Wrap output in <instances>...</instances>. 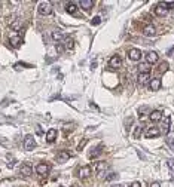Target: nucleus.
I'll return each instance as SVG.
<instances>
[{
  "label": "nucleus",
  "mask_w": 174,
  "mask_h": 187,
  "mask_svg": "<svg viewBox=\"0 0 174 187\" xmlns=\"http://www.w3.org/2000/svg\"><path fill=\"white\" fill-rule=\"evenodd\" d=\"M129 187H141V186H140V183H137V181H135V183H133V184H131Z\"/></svg>",
  "instance_id": "obj_35"
},
{
  "label": "nucleus",
  "mask_w": 174,
  "mask_h": 187,
  "mask_svg": "<svg viewBox=\"0 0 174 187\" xmlns=\"http://www.w3.org/2000/svg\"><path fill=\"white\" fill-rule=\"evenodd\" d=\"M116 177H118V174H110V175L106 177V180H107V181H112V180H115Z\"/></svg>",
  "instance_id": "obj_33"
},
{
  "label": "nucleus",
  "mask_w": 174,
  "mask_h": 187,
  "mask_svg": "<svg viewBox=\"0 0 174 187\" xmlns=\"http://www.w3.org/2000/svg\"><path fill=\"white\" fill-rule=\"evenodd\" d=\"M167 165H168V168L174 172V159H167Z\"/></svg>",
  "instance_id": "obj_29"
},
{
  "label": "nucleus",
  "mask_w": 174,
  "mask_h": 187,
  "mask_svg": "<svg viewBox=\"0 0 174 187\" xmlns=\"http://www.w3.org/2000/svg\"><path fill=\"white\" fill-rule=\"evenodd\" d=\"M149 187H161V186H159V183H156V181H155V183H152V184H150V186H149Z\"/></svg>",
  "instance_id": "obj_36"
},
{
  "label": "nucleus",
  "mask_w": 174,
  "mask_h": 187,
  "mask_svg": "<svg viewBox=\"0 0 174 187\" xmlns=\"http://www.w3.org/2000/svg\"><path fill=\"white\" fill-rule=\"evenodd\" d=\"M143 34H144L146 37H153V36L156 34V29H155L152 24H149V25H146V27L143 29Z\"/></svg>",
  "instance_id": "obj_11"
},
{
  "label": "nucleus",
  "mask_w": 174,
  "mask_h": 187,
  "mask_svg": "<svg viewBox=\"0 0 174 187\" xmlns=\"http://www.w3.org/2000/svg\"><path fill=\"white\" fill-rule=\"evenodd\" d=\"M64 48H66V51L73 49V40H72V39H66V40H64Z\"/></svg>",
  "instance_id": "obj_24"
},
{
  "label": "nucleus",
  "mask_w": 174,
  "mask_h": 187,
  "mask_svg": "<svg viewBox=\"0 0 174 187\" xmlns=\"http://www.w3.org/2000/svg\"><path fill=\"white\" fill-rule=\"evenodd\" d=\"M79 5H80V8H84L85 11H90L91 8L94 6V2L92 0H80Z\"/></svg>",
  "instance_id": "obj_18"
},
{
  "label": "nucleus",
  "mask_w": 174,
  "mask_h": 187,
  "mask_svg": "<svg viewBox=\"0 0 174 187\" xmlns=\"http://www.w3.org/2000/svg\"><path fill=\"white\" fill-rule=\"evenodd\" d=\"M14 165H15V162H14V160H11V162H8V166H9V168H12Z\"/></svg>",
  "instance_id": "obj_37"
},
{
  "label": "nucleus",
  "mask_w": 174,
  "mask_h": 187,
  "mask_svg": "<svg viewBox=\"0 0 174 187\" xmlns=\"http://www.w3.org/2000/svg\"><path fill=\"white\" fill-rule=\"evenodd\" d=\"M100 23H101L100 17H95V18H92V19H91V25H98Z\"/></svg>",
  "instance_id": "obj_30"
},
{
  "label": "nucleus",
  "mask_w": 174,
  "mask_h": 187,
  "mask_svg": "<svg viewBox=\"0 0 174 187\" xmlns=\"http://www.w3.org/2000/svg\"><path fill=\"white\" fill-rule=\"evenodd\" d=\"M128 58L131 61H140L141 60V51H139V49H129Z\"/></svg>",
  "instance_id": "obj_8"
},
{
  "label": "nucleus",
  "mask_w": 174,
  "mask_h": 187,
  "mask_svg": "<svg viewBox=\"0 0 174 187\" xmlns=\"http://www.w3.org/2000/svg\"><path fill=\"white\" fill-rule=\"evenodd\" d=\"M57 140V131L55 129H49L46 132V141L48 143H54Z\"/></svg>",
  "instance_id": "obj_17"
},
{
  "label": "nucleus",
  "mask_w": 174,
  "mask_h": 187,
  "mask_svg": "<svg viewBox=\"0 0 174 187\" xmlns=\"http://www.w3.org/2000/svg\"><path fill=\"white\" fill-rule=\"evenodd\" d=\"M91 172H92V168H91L90 165L82 166V168L79 169V177H80V178H86V177L91 175Z\"/></svg>",
  "instance_id": "obj_12"
},
{
  "label": "nucleus",
  "mask_w": 174,
  "mask_h": 187,
  "mask_svg": "<svg viewBox=\"0 0 174 187\" xmlns=\"http://www.w3.org/2000/svg\"><path fill=\"white\" fill-rule=\"evenodd\" d=\"M167 12H168L167 3H159V5H156V8H155V13H156L158 17H165Z\"/></svg>",
  "instance_id": "obj_5"
},
{
  "label": "nucleus",
  "mask_w": 174,
  "mask_h": 187,
  "mask_svg": "<svg viewBox=\"0 0 174 187\" xmlns=\"http://www.w3.org/2000/svg\"><path fill=\"white\" fill-rule=\"evenodd\" d=\"M55 51L58 52V54H63V52L66 51V48H64V45H61V43H57V46H55Z\"/></svg>",
  "instance_id": "obj_27"
},
{
  "label": "nucleus",
  "mask_w": 174,
  "mask_h": 187,
  "mask_svg": "<svg viewBox=\"0 0 174 187\" xmlns=\"http://www.w3.org/2000/svg\"><path fill=\"white\" fill-rule=\"evenodd\" d=\"M141 132H143V128H141V126H135V129H134V138H140Z\"/></svg>",
  "instance_id": "obj_26"
},
{
  "label": "nucleus",
  "mask_w": 174,
  "mask_h": 187,
  "mask_svg": "<svg viewBox=\"0 0 174 187\" xmlns=\"http://www.w3.org/2000/svg\"><path fill=\"white\" fill-rule=\"evenodd\" d=\"M66 11H67L68 13L74 15V13H76V11H78V8H76V3H74V2H68L67 5H66Z\"/></svg>",
  "instance_id": "obj_19"
},
{
  "label": "nucleus",
  "mask_w": 174,
  "mask_h": 187,
  "mask_svg": "<svg viewBox=\"0 0 174 187\" xmlns=\"http://www.w3.org/2000/svg\"><path fill=\"white\" fill-rule=\"evenodd\" d=\"M34 146H36V141H34V137L33 135H25V138H24V148L25 150H33Z\"/></svg>",
  "instance_id": "obj_2"
},
{
  "label": "nucleus",
  "mask_w": 174,
  "mask_h": 187,
  "mask_svg": "<svg viewBox=\"0 0 174 187\" xmlns=\"http://www.w3.org/2000/svg\"><path fill=\"white\" fill-rule=\"evenodd\" d=\"M149 119H150L152 122H159V120L162 119V113H161L159 110H153V112H150Z\"/></svg>",
  "instance_id": "obj_15"
},
{
  "label": "nucleus",
  "mask_w": 174,
  "mask_h": 187,
  "mask_svg": "<svg viewBox=\"0 0 174 187\" xmlns=\"http://www.w3.org/2000/svg\"><path fill=\"white\" fill-rule=\"evenodd\" d=\"M11 29L15 30V31H18V30L21 29V23H19V21H17V23H12L11 24Z\"/></svg>",
  "instance_id": "obj_28"
},
{
  "label": "nucleus",
  "mask_w": 174,
  "mask_h": 187,
  "mask_svg": "<svg viewBox=\"0 0 174 187\" xmlns=\"http://www.w3.org/2000/svg\"><path fill=\"white\" fill-rule=\"evenodd\" d=\"M52 39L55 40V42H60V40L64 39V34H63L61 30H54L52 31Z\"/></svg>",
  "instance_id": "obj_20"
},
{
  "label": "nucleus",
  "mask_w": 174,
  "mask_h": 187,
  "mask_svg": "<svg viewBox=\"0 0 174 187\" xmlns=\"http://www.w3.org/2000/svg\"><path fill=\"white\" fill-rule=\"evenodd\" d=\"M68 159H70V153H68V152H66V150H61V152L58 153V156H57V160H58L60 164L67 162Z\"/></svg>",
  "instance_id": "obj_13"
},
{
  "label": "nucleus",
  "mask_w": 174,
  "mask_h": 187,
  "mask_svg": "<svg viewBox=\"0 0 174 187\" xmlns=\"http://www.w3.org/2000/svg\"><path fill=\"white\" fill-rule=\"evenodd\" d=\"M170 123H171V119H170V116H167L165 120H164V132H165V134L170 132Z\"/></svg>",
  "instance_id": "obj_23"
},
{
  "label": "nucleus",
  "mask_w": 174,
  "mask_h": 187,
  "mask_svg": "<svg viewBox=\"0 0 174 187\" xmlns=\"http://www.w3.org/2000/svg\"><path fill=\"white\" fill-rule=\"evenodd\" d=\"M167 68H168V64H167V62H162L161 67H159V70H161V71H167Z\"/></svg>",
  "instance_id": "obj_32"
},
{
  "label": "nucleus",
  "mask_w": 174,
  "mask_h": 187,
  "mask_svg": "<svg viewBox=\"0 0 174 187\" xmlns=\"http://www.w3.org/2000/svg\"><path fill=\"white\" fill-rule=\"evenodd\" d=\"M15 67H17V68H21V67H28V65H27V64H21V62H18Z\"/></svg>",
  "instance_id": "obj_34"
},
{
  "label": "nucleus",
  "mask_w": 174,
  "mask_h": 187,
  "mask_svg": "<svg viewBox=\"0 0 174 187\" xmlns=\"http://www.w3.org/2000/svg\"><path fill=\"white\" fill-rule=\"evenodd\" d=\"M149 88H150V91H158L161 88V79H152L149 82Z\"/></svg>",
  "instance_id": "obj_16"
},
{
  "label": "nucleus",
  "mask_w": 174,
  "mask_h": 187,
  "mask_svg": "<svg viewBox=\"0 0 174 187\" xmlns=\"http://www.w3.org/2000/svg\"><path fill=\"white\" fill-rule=\"evenodd\" d=\"M86 143H88V140H86V138H85V140H82V141L79 143V146H78V150H82V148L85 147V144H86Z\"/></svg>",
  "instance_id": "obj_31"
},
{
  "label": "nucleus",
  "mask_w": 174,
  "mask_h": 187,
  "mask_svg": "<svg viewBox=\"0 0 174 187\" xmlns=\"http://www.w3.org/2000/svg\"><path fill=\"white\" fill-rule=\"evenodd\" d=\"M49 171H51V166L46 164H39L36 166V172H37L39 175H46Z\"/></svg>",
  "instance_id": "obj_7"
},
{
  "label": "nucleus",
  "mask_w": 174,
  "mask_h": 187,
  "mask_svg": "<svg viewBox=\"0 0 174 187\" xmlns=\"http://www.w3.org/2000/svg\"><path fill=\"white\" fill-rule=\"evenodd\" d=\"M113 187H121V186H113Z\"/></svg>",
  "instance_id": "obj_38"
},
{
  "label": "nucleus",
  "mask_w": 174,
  "mask_h": 187,
  "mask_svg": "<svg viewBox=\"0 0 174 187\" xmlns=\"http://www.w3.org/2000/svg\"><path fill=\"white\" fill-rule=\"evenodd\" d=\"M106 168H107L106 162H98V164L95 165V172H97V174H101V172L106 169Z\"/></svg>",
  "instance_id": "obj_21"
},
{
  "label": "nucleus",
  "mask_w": 174,
  "mask_h": 187,
  "mask_svg": "<svg viewBox=\"0 0 174 187\" xmlns=\"http://www.w3.org/2000/svg\"><path fill=\"white\" fill-rule=\"evenodd\" d=\"M39 13L40 15H51L52 13V5L49 2H42L39 5Z\"/></svg>",
  "instance_id": "obj_1"
},
{
  "label": "nucleus",
  "mask_w": 174,
  "mask_h": 187,
  "mask_svg": "<svg viewBox=\"0 0 174 187\" xmlns=\"http://www.w3.org/2000/svg\"><path fill=\"white\" fill-rule=\"evenodd\" d=\"M144 58H146L147 64H155V62H158V54L155 51H149L146 55H144Z\"/></svg>",
  "instance_id": "obj_9"
},
{
  "label": "nucleus",
  "mask_w": 174,
  "mask_h": 187,
  "mask_svg": "<svg viewBox=\"0 0 174 187\" xmlns=\"http://www.w3.org/2000/svg\"><path fill=\"white\" fill-rule=\"evenodd\" d=\"M11 45L14 46V48H19V46H21V43H23V37H21V36H11Z\"/></svg>",
  "instance_id": "obj_14"
},
{
  "label": "nucleus",
  "mask_w": 174,
  "mask_h": 187,
  "mask_svg": "<svg viewBox=\"0 0 174 187\" xmlns=\"http://www.w3.org/2000/svg\"><path fill=\"white\" fill-rule=\"evenodd\" d=\"M159 132H161V131L158 129L156 126H149L146 129V134H144V135H146V138H153V137L159 135Z\"/></svg>",
  "instance_id": "obj_10"
},
{
  "label": "nucleus",
  "mask_w": 174,
  "mask_h": 187,
  "mask_svg": "<svg viewBox=\"0 0 174 187\" xmlns=\"http://www.w3.org/2000/svg\"><path fill=\"white\" fill-rule=\"evenodd\" d=\"M121 65H122L121 57H119V55H113V57L110 58V61H109V67L113 68V70H116V68H119Z\"/></svg>",
  "instance_id": "obj_3"
},
{
  "label": "nucleus",
  "mask_w": 174,
  "mask_h": 187,
  "mask_svg": "<svg viewBox=\"0 0 174 187\" xmlns=\"http://www.w3.org/2000/svg\"><path fill=\"white\" fill-rule=\"evenodd\" d=\"M137 79H139V83H140L141 86H144L146 83L150 82V73H149V71H140Z\"/></svg>",
  "instance_id": "obj_4"
},
{
  "label": "nucleus",
  "mask_w": 174,
  "mask_h": 187,
  "mask_svg": "<svg viewBox=\"0 0 174 187\" xmlns=\"http://www.w3.org/2000/svg\"><path fill=\"white\" fill-rule=\"evenodd\" d=\"M165 143H167V146L170 147V150L174 152V138L173 137H167V138H165Z\"/></svg>",
  "instance_id": "obj_25"
},
{
  "label": "nucleus",
  "mask_w": 174,
  "mask_h": 187,
  "mask_svg": "<svg viewBox=\"0 0 174 187\" xmlns=\"http://www.w3.org/2000/svg\"><path fill=\"white\" fill-rule=\"evenodd\" d=\"M101 147H95V148H92V152L90 153V159H94V158H97V156H100L101 154Z\"/></svg>",
  "instance_id": "obj_22"
},
{
  "label": "nucleus",
  "mask_w": 174,
  "mask_h": 187,
  "mask_svg": "<svg viewBox=\"0 0 174 187\" xmlns=\"http://www.w3.org/2000/svg\"><path fill=\"white\" fill-rule=\"evenodd\" d=\"M73 187H79V186H73Z\"/></svg>",
  "instance_id": "obj_39"
},
{
  "label": "nucleus",
  "mask_w": 174,
  "mask_h": 187,
  "mask_svg": "<svg viewBox=\"0 0 174 187\" xmlns=\"http://www.w3.org/2000/svg\"><path fill=\"white\" fill-rule=\"evenodd\" d=\"M19 172H21V175H24V177H30L33 174V168H31L30 164H23L21 168H19Z\"/></svg>",
  "instance_id": "obj_6"
}]
</instances>
